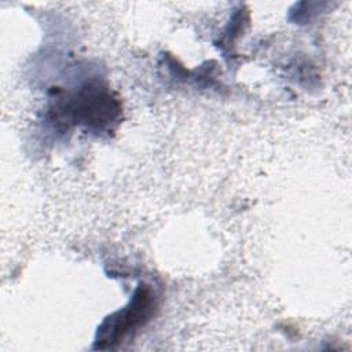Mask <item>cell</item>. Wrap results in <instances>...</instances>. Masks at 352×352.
<instances>
[{"instance_id":"obj_1","label":"cell","mask_w":352,"mask_h":352,"mask_svg":"<svg viewBox=\"0 0 352 352\" xmlns=\"http://www.w3.org/2000/svg\"><path fill=\"white\" fill-rule=\"evenodd\" d=\"M153 294L148 289H138L129 307L110 316L98 333V346L106 342L107 346L118 342L131 330L140 326L151 314Z\"/></svg>"}]
</instances>
